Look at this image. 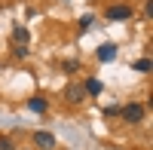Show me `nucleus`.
<instances>
[{
	"mask_svg": "<svg viewBox=\"0 0 153 150\" xmlns=\"http://www.w3.org/2000/svg\"><path fill=\"white\" fill-rule=\"evenodd\" d=\"M95 55H98V61H113V58H117V46H113V43H101Z\"/></svg>",
	"mask_w": 153,
	"mask_h": 150,
	"instance_id": "nucleus-5",
	"label": "nucleus"
},
{
	"mask_svg": "<svg viewBox=\"0 0 153 150\" xmlns=\"http://www.w3.org/2000/svg\"><path fill=\"white\" fill-rule=\"evenodd\" d=\"M65 98H68V104H83L86 101V89H83V83H71L68 89H65Z\"/></svg>",
	"mask_w": 153,
	"mask_h": 150,
	"instance_id": "nucleus-3",
	"label": "nucleus"
},
{
	"mask_svg": "<svg viewBox=\"0 0 153 150\" xmlns=\"http://www.w3.org/2000/svg\"><path fill=\"white\" fill-rule=\"evenodd\" d=\"M104 16L113 19V22H126V19H132V6L129 3H113V6L104 9Z\"/></svg>",
	"mask_w": 153,
	"mask_h": 150,
	"instance_id": "nucleus-2",
	"label": "nucleus"
},
{
	"mask_svg": "<svg viewBox=\"0 0 153 150\" xmlns=\"http://www.w3.org/2000/svg\"><path fill=\"white\" fill-rule=\"evenodd\" d=\"M28 107L34 110V114H46V98H40V95H37V98H28Z\"/></svg>",
	"mask_w": 153,
	"mask_h": 150,
	"instance_id": "nucleus-7",
	"label": "nucleus"
},
{
	"mask_svg": "<svg viewBox=\"0 0 153 150\" xmlns=\"http://www.w3.org/2000/svg\"><path fill=\"white\" fill-rule=\"evenodd\" d=\"M89 28H92V16H83L80 19V31H89Z\"/></svg>",
	"mask_w": 153,
	"mask_h": 150,
	"instance_id": "nucleus-12",
	"label": "nucleus"
},
{
	"mask_svg": "<svg viewBox=\"0 0 153 150\" xmlns=\"http://www.w3.org/2000/svg\"><path fill=\"white\" fill-rule=\"evenodd\" d=\"M12 55H16V58H28V46H25V43H16V46H12Z\"/></svg>",
	"mask_w": 153,
	"mask_h": 150,
	"instance_id": "nucleus-8",
	"label": "nucleus"
},
{
	"mask_svg": "<svg viewBox=\"0 0 153 150\" xmlns=\"http://www.w3.org/2000/svg\"><path fill=\"white\" fill-rule=\"evenodd\" d=\"M83 89H86V95H101V92H104V86H101V80L89 77V80L83 83Z\"/></svg>",
	"mask_w": 153,
	"mask_h": 150,
	"instance_id": "nucleus-6",
	"label": "nucleus"
},
{
	"mask_svg": "<svg viewBox=\"0 0 153 150\" xmlns=\"http://www.w3.org/2000/svg\"><path fill=\"white\" fill-rule=\"evenodd\" d=\"M120 117H123L126 123H141V120H144V104H138V101L126 104V107H120Z\"/></svg>",
	"mask_w": 153,
	"mask_h": 150,
	"instance_id": "nucleus-1",
	"label": "nucleus"
},
{
	"mask_svg": "<svg viewBox=\"0 0 153 150\" xmlns=\"http://www.w3.org/2000/svg\"><path fill=\"white\" fill-rule=\"evenodd\" d=\"M12 37H16V43H28V28H16Z\"/></svg>",
	"mask_w": 153,
	"mask_h": 150,
	"instance_id": "nucleus-9",
	"label": "nucleus"
},
{
	"mask_svg": "<svg viewBox=\"0 0 153 150\" xmlns=\"http://www.w3.org/2000/svg\"><path fill=\"white\" fill-rule=\"evenodd\" d=\"M135 71L147 74V71H150V58H138V61H135Z\"/></svg>",
	"mask_w": 153,
	"mask_h": 150,
	"instance_id": "nucleus-10",
	"label": "nucleus"
},
{
	"mask_svg": "<svg viewBox=\"0 0 153 150\" xmlns=\"http://www.w3.org/2000/svg\"><path fill=\"white\" fill-rule=\"evenodd\" d=\"M34 144L40 147V150H52L55 147V138L49 132H34Z\"/></svg>",
	"mask_w": 153,
	"mask_h": 150,
	"instance_id": "nucleus-4",
	"label": "nucleus"
},
{
	"mask_svg": "<svg viewBox=\"0 0 153 150\" xmlns=\"http://www.w3.org/2000/svg\"><path fill=\"white\" fill-rule=\"evenodd\" d=\"M117 114H120L117 104H107V107H104V117H117Z\"/></svg>",
	"mask_w": 153,
	"mask_h": 150,
	"instance_id": "nucleus-13",
	"label": "nucleus"
},
{
	"mask_svg": "<svg viewBox=\"0 0 153 150\" xmlns=\"http://www.w3.org/2000/svg\"><path fill=\"white\" fill-rule=\"evenodd\" d=\"M0 150H16V141H12V138H6V135H3V138H0Z\"/></svg>",
	"mask_w": 153,
	"mask_h": 150,
	"instance_id": "nucleus-11",
	"label": "nucleus"
}]
</instances>
